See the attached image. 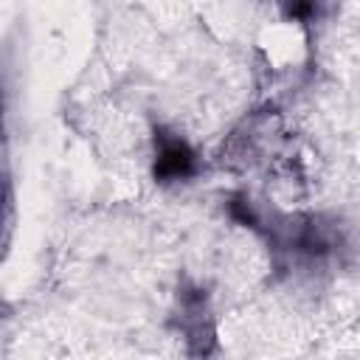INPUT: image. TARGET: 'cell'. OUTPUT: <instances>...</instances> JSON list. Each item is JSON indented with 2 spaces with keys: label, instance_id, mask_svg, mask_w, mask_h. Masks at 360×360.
<instances>
[{
  "label": "cell",
  "instance_id": "6da1fadb",
  "mask_svg": "<svg viewBox=\"0 0 360 360\" xmlns=\"http://www.w3.org/2000/svg\"><path fill=\"white\" fill-rule=\"evenodd\" d=\"M191 172H194V152L188 149V143L174 135H160L155 174L163 180H180V177H188Z\"/></svg>",
  "mask_w": 360,
  "mask_h": 360
}]
</instances>
